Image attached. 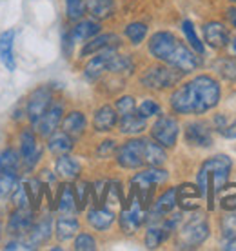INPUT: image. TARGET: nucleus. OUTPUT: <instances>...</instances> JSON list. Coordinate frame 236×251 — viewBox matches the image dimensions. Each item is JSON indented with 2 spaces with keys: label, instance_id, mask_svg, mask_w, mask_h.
<instances>
[{
  "label": "nucleus",
  "instance_id": "obj_40",
  "mask_svg": "<svg viewBox=\"0 0 236 251\" xmlns=\"http://www.w3.org/2000/svg\"><path fill=\"white\" fill-rule=\"evenodd\" d=\"M29 188H27V193H29V202H31V206L37 209L38 206H40V202H42V182L40 180H31V182L27 184Z\"/></svg>",
  "mask_w": 236,
  "mask_h": 251
},
{
  "label": "nucleus",
  "instance_id": "obj_3",
  "mask_svg": "<svg viewBox=\"0 0 236 251\" xmlns=\"http://www.w3.org/2000/svg\"><path fill=\"white\" fill-rule=\"evenodd\" d=\"M231 173V158L225 155H216L205 160L198 171L196 182L200 193L205 195L209 188V209H214V195L225 188Z\"/></svg>",
  "mask_w": 236,
  "mask_h": 251
},
{
  "label": "nucleus",
  "instance_id": "obj_17",
  "mask_svg": "<svg viewBox=\"0 0 236 251\" xmlns=\"http://www.w3.org/2000/svg\"><path fill=\"white\" fill-rule=\"evenodd\" d=\"M120 38L115 35V33H107V35H98V37H93L91 42H87L86 48L82 50V57H87V55H96L104 50H111V48H117Z\"/></svg>",
  "mask_w": 236,
  "mask_h": 251
},
{
  "label": "nucleus",
  "instance_id": "obj_4",
  "mask_svg": "<svg viewBox=\"0 0 236 251\" xmlns=\"http://www.w3.org/2000/svg\"><path fill=\"white\" fill-rule=\"evenodd\" d=\"M182 71H173L171 66L165 68V66H155V68H149L145 73L142 75V84L145 88L151 89H165L174 86L176 82L180 80Z\"/></svg>",
  "mask_w": 236,
  "mask_h": 251
},
{
  "label": "nucleus",
  "instance_id": "obj_13",
  "mask_svg": "<svg viewBox=\"0 0 236 251\" xmlns=\"http://www.w3.org/2000/svg\"><path fill=\"white\" fill-rule=\"evenodd\" d=\"M62 104H51L49 109L44 113V117L38 120L37 129L42 137H49L51 133H55V129L58 127V124L62 122Z\"/></svg>",
  "mask_w": 236,
  "mask_h": 251
},
{
  "label": "nucleus",
  "instance_id": "obj_52",
  "mask_svg": "<svg viewBox=\"0 0 236 251\" xmlns=\"http://www.w3.org/2000/svg\"><path fill=\"white\" fill-rule=\"evenodd\" d=\"M233 51H235V55H236V38L233 40Z\"/></svg>",
  "mask_w": 236,
  "mask_h": 251
},
{
  "label": "nucleus",
  "instance_id": "obj_49",
  "mask_svg": "<svg viewBox=\"0 0 236 251\" xmlns=\"http://www.w3.org/2000/svg\"><path fill=\"white\" fill-rule=\"evenodd\" d=\"M220 133H222L225 138H236V120H233L231 124L225 126V127Z\"/></svg>",
  "mask_w": 236,
  "mask_h": 251
},
{
  "label": "nucleus",
  "instance_id": "obj_20",
  "mask_svg": "<svg viewBox=\"0 0 236 251\" xmlns=\"http://www.w3.org/2000/svg\"><path fill=\"white\" fill-rule=\"evenodd\" d=\"M49 237H51V220H42V222H38L37 226H33L29 229V235H27L24 248L25 250H33V248L44 244Z\"/></svg>",
  "mask_w": 236,
  "mask_h": 251
},
{
  "label": "nucleus",
  "instance_id": "obj_50",
  "mask_svg": "<svg viewBox=\"0 0 236 251\" xmlns=\"http://www.w3.org/2000/svg\"><path fill=\"white\" fill-rule=\"evenodd\" d=\"M227 17H229L231 24L236 27V7H229V11H227Z\"/></svg>",
  "mask_w": 236,
  "mask_h": 251
},
{
  "label": "nucleus",
  "instance_id": "obj_14",
  "mask_svg": "<svg viewBox=\"0 0 236 251\" xmlns=\"http://www.w3.org/2000/svg\"><path fill=\"white\" fill-rule=\"evenodd\" d=\"M100 33V24L94 20H82L69 31L66 42L75 44V42H84V40H91Z\"/></svg>",
  "mask_w": 236,
  "mask_h": 251
},
{
  "label": "nucleus",
  "instance_id": "obj_1",
  "mask_svg": "<svg viewBox=\"0 0 236 251\" xmlns=\"http://www.w3.org/2000/svg\"><path fill=\"white\" fill-rule=\"evenodd\" d=\"M222 89L212 76L198 75L171 95V107L180 115H202L220 102Z\"/></svg>",
  "mask_w": 236,
  "mask_h": 251
},
{
  "label": "nucleus",
  "instance_id": "obj_7",
  "mask_svg": "<svg viewBox=\"0 0 236 251\" xmlns=\"http://www.w3.org/2000/svg\"><path fill=\"white\" fill-rule=\"evenodd\" d=\"M207 235H209V226L205 222V217L196 215L184 226L180 233V242L184 248H196V246L204 244Z\"/></svg>",
  "mask_w": 236,
  "mask_h": 251
},
{
  "label": "nucleus",
  "instance_id": "obj_15",
  "mask_svg": "<svg viewBox=\"0 0 236 251\" xmlns=\"http://www.w3.org/2000/svg\"><path fill=\"white\" fill-rule=\"evenodd\" d=\"M200 197L204 195L200 193L198 186H193V184H182L180 188H176V202L182 206V209L186 211H191V209H196L198 207Z\"/></svg>",
  "mask_w": 236,
  "mask_h": 251
},
{
  "label": "nucleus",
  "instance_id": "obj_48",
  "mask_svg": "<svg viewBox=\"0 0 236 251\" xmlns=\"http://www.w3.org/2000/svg\"><path fill=\"white\" fill-rule=\"evenodd\" d=\"M227 124H229V122H227V117H225L224 113H218L216 117H214V129H216L218 133L222 131Z\"/></svg>",
  "mask_w": 236,
  "mask_h": 251
},
{
  "label": "nucleus",
  "instance_id": "obj_21",
  "mask_svg": "<svg viewBox=\"0 0 236 251\" xmlns=\"http://www.w3.org/2000/svg\"><path fill=\"white\" fill-rule=\"evenodd\" d=\"M62 131H66L71 138H78L86 131V117L80 111H71L62 120Z\"/></svg>",
  "mask_w": 236,
  "mask_h": 251
},
{
  "label": "nucleus",
  "instance_id": "obj_31",
  "mask_svg": "<svg viewBox=\"0 0 236 251\" xmlns=\"http://www.w3.org/2000/svg\"><path fill=\"white\" fill-rule=\"evenodd\" d=\"M58 209H60L64 215H73L76 209H78V206H76L75 193H73L71 186H64L62 191H60V199H58Z\"/></svg>",
  "mask_w": 236,
  "mask_h": 251
},
{
  "label": "nucleus",
  "instance_id": "obj_32",
  "mask_svg": "<svg viewBox=\"0 0 236 251\" xmlns=\"http://www.w3.org/2000/svg\"><path fill=\"white\" fill-rule=\"evenodd\" d=\"M20 164V155L15 150H6L0 153V171L2 173H17Z\"/></svg>",
  "mask_w": 236,
  "mask_h": 251
},
{
  "label": "nucleus",
  "instance_id": "obj_43",
  "mask_svg": "<svg viewBox=\"0 0 236 251\" xmlns=\"http://www.w3.org/2000/svg\"><path fill=\"white\" fill-rule=\"evenodd\" d=\"M115 109H117V113H120V117L131 113V111H135V109H137L135 99H133V97H122V99H118L117 104H115Z\"/></svg>",
  "mask_w": 236,
  "mask_h": 251
},
{
  "label": "nucleus",
  "instance_id": "obj_27",
  "mask_svg": "<svg viewBox=\"0 0 236 251\" xmlns=\"http://www.w3.org/2000/svg\"><path fill=\"white\" fill-rule=\"evenodd\" d=\"M86 11L96 20H104L111 17L115 11L113 0H86Z\"/></svg>",
  "mask_w": 236,
  "mask_h": 251
},
{
  "label": "nucleus",
  "instance_id": "obj_42",
  "mask_svg": "<svg viewBox=\"0 0 236 251\" xmlns=\"http://www.w3.org/2000/svg\"><path fill=\"white\" fill-rule=\"evenodd\" d=\"M75 250L76 251H93L96 250V240L87 235V233H80L75 240Z\"/></svg>",
  "mask_w": 236,
  "mask_h": 251
},
{
  "label": "nucleus",
  "instance_id": "obj_10",
  "mask_svg": "<svg viewBox=\"0 0 236 251\" xmlns=\"http://www.w3.org/2000/svg\"><path fill=\"white\" fill-rule=\"evenodd\" d=\"M142 220H143V215H142L140 199H131V204L120 215V227H122V231L127 233V235L135 233L140 227Z\"/></svg>",
  "mask_w": 236,
  "mask_h": 251
},
{
  "label": "nucleus",
  "instance_id": "obj_25",
  "mask_svg": "<svg viewBox=\"0 0 236 251\" xmlns=\"http://www.w3.org/2000/svg\"><path fill=\"white\" fill-rule=\"evenodd\" d=\"M33 227V213L27 207H19L13 213L11 220H9V229L13 233H25Z\"/></svg>",
  "mask_w": 236,
  "mask_h": 251
},
{
  "label": "nucleus",
  "instance_id": "obj_26",
  "mask_svg": "<svg viewBox=\"0 0 236 251\" xmlns=\"http://www.w3.org/2000/svg\"><path fill=\"white\" fill-rule=\"evenodd\" d=\"M55 170L58 173V176H62L64 180H75L78 173H80V164L76 162L73 157L60 155V158L56 160Z\"/></svg>",
  "mask_w": 236,
  "mask_h": 251
},
{
  "label": "nucleus",
  "instance_id": "obj_47",
  "mask_svg": "<svg viewBox=\"0 0 236 251\" xmlns=\"http://www.w3.org/2000/svg\"><path fill=\"white\" fill-rule=\"evenodd\" d=\"M115 144H117L115 140H106V142H102V146H100V150H98L100 157H109L113 151H115V148H117Z\"/></svg>",
  "mask_w": 236,
  "mask_h": 251
},
{
  "label": "nucleus",
  "instance_id": "obj_18",
  "mask_svg": "<svg viewBox=\"0 0 236 251\" xmlns=\"http://www.w3.org/2000/svg\"><path fill=\"white\" fill-rule=\"evenodd\" d=\"M15 29H7L0 35V62L6 66L7 71H15V57H13V46H15Z\"/></svg>",
  "mask_w": 236,
  "mask_h": 251
},
{
  "label": "nucleus",
  "instance_id": "obj_53",
  "mask_svg": "<svg viewBox=\"0 0 236 251\" xmlns=\"http://www.w3.org/2000/svg\"><path fill=\"white\" fill-rule=\"evenodd\" d=\"M0 235H2V226H0Z\"/></svg>",
  "mask_w": 236,
  "mask_h": 251
},
{
  "label": "nucleus",
  "instance_id": "obj_39",
  "mask_svg": "<svg viewBox=\"0 0 236 251\" xmlns=\"http://www.w3.org/2000/svg\"><path fill=\"white\" fill-rule=\"evenodd\" d=\"M17 173H2L0 175V195L6 197V195H11L15 186H17Z\"/></svg>",
  "mask_w": 236,
  "mask_h": 251
},
{
  "label": "nucleus",
  "instance_id": "obj_33",
  "mask_svg": "<svg viewBox=\"0 0 236 251\" xmlns=\"http://www.w3.org/2000/svg\"><path fill=\"white\" fill-rule=\"evenodd\" d=\"M214 69L218 71V75L225 78V80H236V58L224 57L220 58L216 64H214Z\"/></svg>",
  "mask_w": 236,
  "mask_h": 251
},
{
  "label": "nucleus",
  "instance_id": "obj_19",
  "mask_svg": "<svg viewBox=\"0 0 236 251\" xmlns=\"http://www.w3.org/2000/svg\"><path fill=\"white\" fill-rule=\"evenodd\" d=\"M117 122H118L117 109L111 106H102L94 113V119H93V126L96 131H111L113 127L117 126Z\"/></svg>",
  "mask_w": 236,
  "mask_h": 251
},
{
  "label": "nucleus",
  "instance_id": "obj_46",
  "mask_svg": "<svg viewBox=\"0 0 236 251\" xmlns=\"http://www.w3.org/2000/svg\"><path fill=\"white\" fill-rule=\"evenodd\" d=\"M220 202H222V207H224L225 211L236 209V186L233 189H229V193H225L224 197L220 199Z\"/></svg>",
  "mask_w": 236,
  "mask_h": 251
},
{
  "label": "nucleus",
  "instance_id": "obj_30",
  "mask_svg": "<svg viewBox=\"0 0 236 251\" xmlns=\"http://www.w3.org/2000/svg\"><path fill=\"white\" fill-rule=\"evenodd\" d=\"M176 204H178V202H176V188L167 189V191H165V193L162 195L160 199L156 201V204H155V215L171 213Z\"/></svg>",
  "mask_w": 236,
  "mask_h": 251
},
{
  "label": "nucleus",
  "instance_id": "obj_35",
  "mask_svg": "<svg viewBox=\"0 0 236 251\" xmlns=\"http://www.w3.org/2000/svg\"><path fill=\"white\" fill-rule=\"evenodd\" d=\"M124 33H125V37L137 46L142 42L143 38L147 37V25L142 24V22H133V24H129L127 27H125Z\"/></svg>",
  "mask_w": 236,
  "mask_h": 251
},
{
  "label": "nucleus",
  "instance_id": "obj_44",
  "mask_svg": "<svg viewBox=\"0 0 236 251\" xmlns=\"http://www.w3.org/2000/svg\"><path fill=\"white\" fill-rule=\"evenodd\" d=\"M138 113L142 115V117H145V119H149V117H153V115L160 113V106H158L155 100L147 99V100H143L142 104L138 106Z\"/></svg>",
  "mask_w": 236,
  "mask_h": 251
},
{
  "label": "nucleus",
  "instance_id": "obj_24",
  "mask_svg": "<svg viewBox=\"0 0 236 251\" xmlns=\"http://www.w3.org/2000/svg\"><path fill=\"white\" fill-rule=\"evenodd\" d=\"M89 224L98 229V231H104V229H109L115 222V213L111 209H106V207H96V209H91L89 211Z\"/></svg>",
  "mask_w": 236,
  "mask_h": 251
},
{
  "label": "nucleus",
  "instance_id": "obj_23",
  "mask_svg": "<svg viewBox=\"0 0 236 251\" xmlns=\"http://www.w3.org/2000/svg\"><path fill=\"white\" fill-rule=\"evenodd\" d=\"M165 151H164V146H160L158 142H151V140H145L143 142V162L149 164L151 168H158L165 162Z\"/></svg>",
  "mask_w": 236,
  "mask_h": 251
},
{
  "label": "nucleus",
  "instance_id": "obj_41",
  "mask_svg": "<svg viewBox=\"0 0 236 251\" xmlns=\"http://www.w3.org/2000/svg\"><path fill=\"white\" fill-rule=\"evenodd\" d=\"M13 202L17 207H27L29 204V193H27V188L24 184H17L15 189H13Z\"/></svg>",
  "mask_w": 236,
  "mask_h": 251
},
{
  "label": "nucleus",
  "instance_id": "obj_11",
  "mask_svg": "<svg viewBox=\"0 0 236 251\" xmlns=\"http://www.w3.org/2000/svg\"><path fill=\"white\" fill-rule=\"evenodd\" d=\"M113 57H115V48L96 53V57L87 64L86 71H84V75H86L87 80H98L100 76L104 75L106 71H109V66H111Z\"/></svg>",
  "mask_w": 236,
  "mask_h": 251
},
{
  "label": "nucleus",
  "instance_id": "obj_9",
  "mask_svg": "<svg viewBox=\"0 0 236 251\" xmlns=\"http://www.w3.org/2000/svg\"><path fill=\"white\" fill-rule=\"evenodd\" d=\"M186 140L196 148H209L212 144V131L205 122H189L186 126Z\"/></svg>",
  "mask_w": 236,
  "mask_h": 251
},
{
  "label": "nucleus",
  "instance_id": "obj_29",
  "mask_svg": "<svg viewBox=\"0 0 236 251\" xmlns=\"http://www.w3.org/2000/svg\"><path fill=\"white\" fill-rule=\"evenodd\" d=\"M78 220L73 217V215H62L60 219L56 220V237L60 240H69L73 239L78 231Z\"/></svg>",
  "mask_w": 236,
  "mask_h": 251
},
{
  "label": "nucleus",
  "instance_id": "obj_36",
  "mask_svg": "<svg viewBox=\"0 0 236 251\" xmlns=\"http://www.w3.org/2000/svg\"><path fill=\"white\" fill-rule=\"evenodd\" d=\"M220 227H222V235H224V239H227V240L235 239L236 237V209L227 211V213L222 217Z\"/></svg>",
  "mask_w": 236,
  "mask_h": 251
},
{
  "label": "nucleus",
  "instance_id": "obj_12",
  "mask_svg": "<svg viewBox=\"0 0 236 251\" xmlns=\"http://www.w3.org/2000/svg\"><path fill=\"white\" fill-rule=\"evenodd\" d=\"M204 40L214 50H222L229 46V31L220 22H209L204 25Z\"/></svg>",
  "mask_w": 236,
  "mask_h": 251
},
{
  "label": "nucleus",
  "instance_id": "obj_6",
  "mask_svg": "<svg viewBox=\"0 0 236 251\" xmlns=\"http://www.w3.org/2000/svg\"><path fill=\"white\" fill-rule=\"evenodd\" d=\"M143 142L142 138H131L125 144H122V148L118 150L117 160L118 164L125 168V170H137L142 168L143 164Z\"/></svg>",
  "mask_w": 236,
  "mask_h": 251
},
{
  "label": "nucleus",
  "instance_id": "obj_54",
  "mask_svg": "<svg viewBox=\"0 0 236 251\" xmlns=\"http://www.w3.org/2000/svg\"><path fill=\"white\" fill-rule=\"evenodd\" d=\"M233 2H236V0H233Z\"/></svg>",
  "mask_w": 236,
  "mask_h": 251
},
{
  "label": "nucleus",
  "instance_id": "obj_38",
  "mask_svg": "<svg viewBox=\"0 0 236 251\" xmlns=\"http://www.w3.org/2000/svg\"><path fill=\"white\" fill-rule=\"evenodd\" d=\"M66 9L71 20L82 19L86 13V0H66Z\"/></svg>",
  "mask_w": 236,
  "mask_h": 251
},
{
  "label": "nucleus",
  "instance_id": "obj_51",
  "mask_svg": "<svg viewBox=\"0 0 236 251\" xmlns=\"http://www.w3.org/2000/svg\"><path fill=\"white\" fill-rule=\"evenodd\" d=\"M225 250L236 251V237H235V239H231L229 242H227V246H225Z\"/></svg>",
  "mask_w": 236,
  "mask_h": 251
},
{
  "label": "nucleus",
  "instance_id": "obj_28",
  "mask_svg": "<svg viewBox=\"0 0 236 251\" xmlns=\"http://www.w3.org/2000/svg\"><path fill=\"white\" fill-rule=\"evenodd\" d=\"M47 148H49V151L55 153V155H68L69 151L73 150V138L69 137L66 131L51 133Z\"/></svg>",
  "mask_w": 236,
  "mask_h": 251
},
{
  "label": "nucleus",
  "instance_id": "obj_22",
  "mask_svg": "<svg viewBox=\"0 0 236 251\" xmlns=\"http://www.w3.org/2000/svg\"><path fill=\"white\" fill-rule=\"evenodd\" d=\"M118 127L120 131L125 133V135H137V133H142L145 129V117H142L140 113L131 111L127 115H122V119L118 122Z\"/></svg>",
  "mask_w": 236,
  "mask_h": 251
},
{
  "label": "nucleus",
  "instance_id": "obj_45",
  "mask_svg": "<svg viewBox=\"0 0 236 251\" xmlns=\"http://www.w3.org/2000/svg\"><path fill=\"white\" fill-rule=\"evenodd\" d=\"M89 184L87 182H80L78 186H76V195H75V199H76V206H78V209H84L87 204V195H89Z\"/></svg>",
  "mask_w": 236,
  "mask_h": 251
},
{
  "label": "nucleus",
  "instance_id": "obj_37",
  "mask_svg": "<svg viewBox=\"0 0 236 251\" xmlns=\"http://www.w3.org/2000/svg\"><path fill=\"white\" fill-rule=\"evenodd\" d=\"M167 239V229L165 227H149V231L145 235V246L149 250H155Z\"/></svg>",
  "mask_w": 236,
  "mask_h": 251
},
{
  "label": "nucleus",
  "instance_id": "obj_5",
  "mask_svg": "<svg viewBox=\"0 0 236 251\" xmlns=\"http://www.w3.org/2000/svg\"><path fill=\"white\" fill-rule=\"evenodd\" d=\"M178 133H180V126H178L176 119L167 117V115L160 117L151 127V137L164 148H173L178 140Z\"/></svg>",
  "mask_w": 236,
  "mask_h": 251
},
{
  "label": "nucleus",
  "instance_id": "obj_8",
  "mask_svg": "<svg viewBox=\"0 0 236 251\" xmlns=\"http://www.w3.org/2000/svg\"><path fill=\"white\" fill-rule=\"evenodd\" d=\"M51 99H53V95H51L49 88H38L37 91L31 95V99L27 102V117H29V120H31L35 126H37L38 120L44 117V113L49 109Z\"/></svg>",
  "mask_w": 236,
  "mask_h": 251
},
{
  "label": "nucleus",
  "instance_id": "obj_34",
  "mask_svg": "<svg viewBox=\"0 0 236 251\" xmlns=\"http://www.w3.org/2000/svg\"><path fill=\"white\" fill-rule=\"evenodd\" d=\"M182 31H184V35H186V40L191 44V48H193L198 55H204V42L198 38V35H196V31H194V25L193 22H189V20H184L182 22Z\"/></svg>",
  "mask_w": 236,
  "mask_h": 251
},
{
  "label": "nucleus",
  "instance_id": "obj_16",
  "mask_svg": "<svg viewBox=\"0 0 236 251\" xmlns=\"http://www.w3.org/2000/svg\"><path fill=\"white\" fill-rule=\"evenodd\" d=\"M20 155L24 158V162L31 168L40 157V148L37 144V138L31 131H24L20 137Z\"/></svg>",
  "mask_w": 236,
  "mask_h": 251
},
{
  "label": "nucleus",
  "instance_id": "obj_2",
  "mask_svg": "<svg viewBox=\"0 0 236 251\" xmlns=\"http://www.w3.org/2000/svg\"><path fill=\"white\" fill-rule=\"evenodd\" d=\"M149 53L182 73H191L200 66V58L171 31L155 33L149 40Z\"/></svg>",
  "mask_w": 236,
  "mask_h": 251
}]
</instances>
